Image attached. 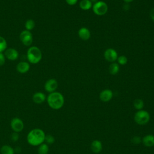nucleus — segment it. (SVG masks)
Segmentation results:
<instances>
[{"label":"nucleus","mask_w":154,"mask_h":154,"mask_svg":"<svg viewBox=\"0 0 154 154\" xmlns=\"http://www.w3.org/2000/svg\"><path fill=\"white\" fill-rule=\"evenodd\" d=\"M45 132L40 128H35L31 130L26 137L27 142L32 146H38L45 142Z\"/></svg>","instance_id":"nucleus-1"},{"label":"nucleus","mask_w":154,"mask_h":154,"mask_svg":"<svg viewBox=\"0 0 154 154\" xmlns=\"http://www.w3.org/2000/svg\"><path fill=\"white\" fill-rule=\"evenodd\" d=\"M93 4L90 0H82L79 2V7L83 10H88L92 8Z\"/></svg>","instance_id":"nucleus-17"},{"label":"nucleus","mask_w":154,"mask_h":154,"mask_svg":"<svg viewBox=\"0 0 154 154\" xmlns=\"http://www.w3.org/2000/svg\"><path fill=\"white\" fill-rule=\"evenodd\" d=\"M143 144L146 147H152L154 146V135L147 134L142 138Z\"/></svg>","instance_id":"nucleus-16"},{"label":"nucleus","mask_w":154,"mask_h":154,"mask_svg":"<svg viewBox=\"0 0 154 154\" xmlns=\"http://www.w3.org/2000/svg\"><path fill=\"white\" fill-rule=\"evenodd\" d=\"M58 84L57 81L54 78H51L48 79L46 81L44 87L47 92L51 93L55 91V90L58 88Z\"/></svg>","instance_id":"nucleus-9"},{"label":"nucleus","mask_w":154,"mask_h":154,"mask_svg":"<svg viewBox=\"0 0 154 154\" xmlns=\"http://www.w3.org/2000/svg\"><path fill=\"white\" fill-rule=\"evenodd\" d=\"M90 148L91 151L94 153H100L103 148L102 143L100 141L98 140H94L90 146Z\"/></svg>","instance_id":"nucleus-12"},{"label":"nucleus","mask_w":154,"mask_h":154,"mask_svg":"<svg viewBox=\"0 0 154 154\" xmlns=\"http://www.w3.org/2000/svg\"><path fill=\"white\" fill-rule=\"evenodd\" d=\"M26 57L30 63L37 64L42 60V53L38 47L31 46L27 51Z\"/></svg>","instance_id":"nucleus-3"},{"label":"nucleus","mask_w":154,"mask_h":154,"mask_svg":"<svg viewBox=\"0 0 154 154\" xmlns=\"http://www.w3.org/2000/svg\"><path fill=\"white\" fill-rule=\"evenodd\" d=\"M30 68L29 64L26 61L19 62L16 66V70L19 73H25L29 71Z\"/></svg>","instance_id":"nucleus-14"},{"label":"nucleus","mask_w":154,"mask_h":154,"mask_svg":"<svg viewBox=\"0 0 154 154\" xmlns=\"http://www.w3.org/2000/svg\"><path fill=\"white\" fill-rule=\"evenodd\" d=\"M10 126L13 132L19 133L23 129L24 123L20 118L14 117L11 120Z\"/></svg>","instance_id":"nucleus-7"},{"label":"nucleus","mask_w":154,"mask_h":154,"mask_svg":"<svg viewBox=\"0 0 154 154\" xmlns=\"http://www.w3.org/2000/svg\"><path fill=\"white\" fill-rule=\"evenodd\" d=\"M5 63V57L2 52H0V66H3Z\"/></svg>","instance_id":"nucleus-28"},{"label":"nucleus","mask_w":154,"mask_h":154,"mask_svg":"<svg viewBox=\"0 0 154 154\" xmlns=\"http://www.w3.org/2000/svg\"><path fill=\"white\" fill-rule=\"evenodd\" d=\"M124 1V2H125L126 3H129V2H132L134 0H123Z\"/></svg>","instance_id":"nucleus-31"},{"label":"nucleus","mask_w":154,"mask_h":154,"mask_svg":"<svg viewBox=\"0 0 154 154\" xmlns=\"http://www.w3.org/2000/svg\"><path fill=\"white\" fill-rule=\"evenodd\" d=\"M7 41L2 36L0 35V52H3L7 49Z\"/></svg>","instance_id":"nucleus-23"},{"label":"nucleus","mask_w":154,"mask_h":154,"mask_svg":"<svg viewBox=\"0 0 154 154\" xmlns=\"http://www.w3.org/2000/svg\"><path fill=\"white\" fill-rule=\"evenodd\" d=\"M113 96L112 91L109 89L103 90L99 94V98L103 102H109Z\"/></svg>","instance_id":"nucleus-11"},{"label":"nucleus","mask_w":154,"mask_h":154,"mask_svg":"<svg viewBox=\"0 0 154 154\" xmlns=\"http://www.w3.org/2000/svg\"><path fill=\"white\" fill-rule=\"evenodd\" d=\"M92 10L94 13L98 16H102L106 13L108 10V5L102 1H98L93 4Z\"/></svg>","instance_id":"nucleus-5"},{"label":"nucleus","mask_w":154,"mask_h":154,"mask_svg":"<svg viewBox=\"0 0 154 154\" xmlns=\"http://www.w3.org/2000/svg\"><path fill=\"white\" fill-rule=\"evenodd\" d=\"M66 3L69 5H73L76 4L78 2V0H65Z\"/></svg>","instance_id":"nucleus-29"},{"label":"nucleus","mask_w":154,"mask_h":154,"mask_svg":"<svg viewBox=\"0 0 154 154\" xmlns=\"http://www.w3.org/2000/svg\"><path fill=\"white\" fill-rule=\"evenodd\" d=\"M25 27L26 28V30L30 31L34 28L35 22L32 19H28L25 23Z\"/></svg>","instance_id":"nucleus-22"},{"label":"nucleus","mask_w":154,"mask_h":154,"mask_svg":"<svg viewBox=\"0 0 154 154\" xmlns=\"http://www.w3.org/2000/svg\"><path fill=\"white\" fill-rule=\"evenodd\" d=\"M45 141L47 144H52L55 142V138L51 134H48L45 135Z\"/></svg>","instance_id":"nucleus-24"},{"label":"nucleus","mask_w":154,"mask_h":154,"mask_svg":"<svg viewBox=\"0 0 154 154\" xmlns=\"http://www.w3.org/2000/svg\"><path fill=\"white\" fill-rule=\"evenodd\" d=\"M150 17L151 19L154 22V8H152L150 11Z\"/></svg>","instance_id":"nucleus-30"},{"label":"nucleus","mask_w":154,"mask_h":154,"mask_svg":"<svg viewBox=\"0 0 154 154\" xmlns=\"http://www.w3.org/2000/svg\"><path fill=\"white\" fill-rule=\"evenodd\" d=\"M19 138V135L17 132H13L11 135V139L13 141L15 142V141H17Z\"/></svg>","instance_id":"nucleus-27"},{"label":"nucleus","mask_w":154,"mask_h":154,"mask_svg":"<svg viewBox=\"0 0 154 154\" xmlns=\"http://www.w3.org/2000/svg\"><path fill=\"white\" fill-rule=\"evenodd\" d=\"M131 142L135 145H138L142 142V138L140 136H134L132 138Z\"/></svg>","instance_id":"nucleus-26"},{"label":"nucleus","mask_w":154,"mask_h":154,"mask_svg":"<svg viewBox=\"0 0 154 154\" xmlns=\"http://www.w3.org/2000/svg\"><path fill=\"white\" fill-rule=\"evenodd\" d=\"M134 106L137 110L143 109L144 107V102L141 99H136L134 101Z\"/></svg>","instance_id":"nucleus-21"},{"label":"nucleus","mask_w":154,"mask_h":154,"mask_svg":"<svg viewBox=\"0 0 154 154\" xmlns=\"http://www.w3.org/2000/svg\"><path fill=\"white\" fill-rule=\"evenodd\" d=\"M38 154H48L49 152V146L48 145L43 143L38 146L37 150Z\"/></svg>","instance_id":"nucleus-20"},{"label":"nucleus","mask_w":154,"mask_h":154,"mask_svg":"<svg viewBox=\"0 0 154 154\" xmlns=\"http://www.w3.org/2000/svg\"><path fill=\"white\" fill-rule=\"evenodd\" d=\"M103 56L105 60L110 63H114L118 58V54L117 51L112 48L106 49L105 52Z\"/></svg>","instance_id":"nucleus-8"},{"label":"nucleus","mask_w":154,"mask_h":154,"mask_svg":"<svg viewBox=\"0 0 154 154\" xmlns=\"http://www.w3.org/2000/svg\"><path fill=\"white\" fill-rule=\"evenodd\" d=\"M19 38L22 42V44L25 46H29L32 43L33 37L31 32L28 30L22 31L19 35Z\"/></svg>","instance_id":"nucleus-6"},{"label":"nucleus","mask_w":154,"mask_h":154,"mask_svg":"<svg viewBox=\"0 0 154 154\" xmlns=\"http://www.w3.org/2000/svg\"><path fill=\"white\" fill-rule=\"evenodd\" d=\"M149 113L144 109L138 110L134 115V120L139 125H144L150 120Z\"/></svg>","instance_id":"nucleus-4"},{"label":"nucleus","mask_w":154,"mask_h":154,"mask_svg":"<svg viewBox=\"0 0 154 154\" xmlns=\"http://www.w3.org/2000/svg\"><path fill=\"white\" fill-rule=\"evenodd\" d=\"M108 70L111 75H116L119 71V64L117 63H114V62L111 63V64L109 66Z\"/></svg>","instance_id":"nucleus-18"},{"label":"nucleus","mask_w":154,"mask_h":154,"mask_svg":"<svg viewBox=\"0 0 154 154\" xmlns=\"http://www.w3.org/2000/svg\"><path fill=\"white\" fill-rule=\"evenodd\" d=\"M46 100L49 106L55 110L61 108L64 103L63 95L56 91L49 93L46 98Z\"/></svg>","instance_id":"nucleus-2"},{"label":"nucleus","mask_w":154,"mask_h":154,"mask_svg":"<svg viewBox=\"0 0 154 154\" xmlns=\"http://www.w3.org/2000/svg\"><path fill=\"white\" fill-rule=\"evenodd\" d=\"M32 99L34 103L37 104H40L45 101V100L46 99V97L43 93L38 91L32 95Z\"/></svg>","instance_id":"nucleus-13"},{"label":"nucleus","mask_w":154,"mask_h":154,"mask_svg":"<svg viewBox=\"0 0 154 154\" xmlns=\"http://www.w3.org/2000/svg\"><path fill=\"white\" fill-rule=\"evenodd\" d=\"M1 154H14V149L8 145H4L0 149Z\"/></svg>","instance_id":"nucleus-19"},{"label":"nucleus","mask_w":154,"mask_h":154,"mask_svg":"<svg viewBox=\"0 0 154 154\" xmlns=\"http://www.w3.org/2000/svg\"><path fill=\"white\" fill-rule=\"evenodd\" d=\"M90 1L92 2V4H93V3H94V4L95 2H97V1H98L97 0H90Z\"/></svg>","instance_id":"nucleus-32"},{"label":"nucleus","mask_w":154,"mask_h":154,"mask_svg":"<svg viewBox=\"0 0 154 154\" xmlns=\"http://www.w3.org/2000/svg\"><path fill=\"white\" fill-rule=\"evenodd\" d=\"M5 57L11 61H14L18 58L19 53L14 48L6 49L4 52Z\"/></svg>","instance_id":"nucleus-10"},{"label":"nucleus","mask_w":154,"mask_h":154,"mask_svg":"<svg viewBox=\"0 0 154 154\" xmlns=\"http://www.w3.org/2000/svg\"><path fill=\"white\" fill-rule=\"evenodd\" d=\"M117 61L118 64L120 65H125L128 63V58L125 55H120L118 57Z\"/></svg>","instance_id":"nucleus-25"},{"label":"nucleus","mask_w":154,"mask_h":154,"mask_svg":"<svg viewBox=\"0 0 154 154\" xmlns=\"http://www.w3.org/2000/svg\"><path fill=\"white\" fill-rule=\"evenodd\" d=\"M78 36L79 37V38H81L82 40H83L84 41L88 40L91 35L90 30L85 27L81 28L78 30Z\"/></svg>","instance_id":"nucleus-15"}]
</instances>
